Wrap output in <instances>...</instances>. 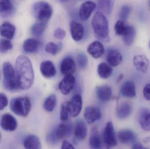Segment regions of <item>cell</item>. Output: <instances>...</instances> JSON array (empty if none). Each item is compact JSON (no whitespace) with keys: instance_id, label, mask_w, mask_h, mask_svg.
<instances>
[{"instance_id":"6da1fadb","label":"cell","mask_w":150,"mask_h":149,"mask_svg":"<svg viewBox=\"0 0 150 149\" xmlns=\"http://www.w3.org/2000/svg\"><path fill=\"white\" fill-rule=\"evenodd\" d=\"M15 70L20 89H29L32 86L34 80L33 67L30 59L23 55L18 57Z\"/></svg>"},{"instance_id":"7a4b0ae2","label":"cell","mask_w":150,"mask_h":149,"mask_svg":"<svg viewBox=\"0 0 150 149\" xmlns=\"http://www.w3.org/2000/svg\"><path fill=\"white\" fill-rule=\"evenodd\" d=\"M92 25L96 38L104 43L110 41L108 20L103 13L98 12L92 20Z\"/></svg>"},{"instance_id":"3957f363","label":"cell","mask_w":150,"mask_h":149,"mask_svg":"<svg viewBox=\"0 0 150 149\" xmlns=\"http://www.w3.org/2000/svg\"><path fill=\"white\" fill-rule=\"evenodd\" d=\"M3 85L6 90L14 92L20 89L17 78L16 70L9 62H6L3 65Z\"/></svg>"},{"instance_id":"277c9868","label":"cell","mask_w":150,"mask_h":149,"mask_svg":"<svg viewBox=\"0 0 150 149\" xmlns=\"http://www.w3.org/2000/svg\"><path fill=\"white\" fill-rule=\"evenodd\" d=\"M10 107L11 111L17 115L25 117L31 109V102L27 96L16 97L11 101Z\"/></svg>"},{"instance_id":"5b68a950","label":"cell","mask_w":150,"mask_h":149,"mask_svg":"<svg viewBox=\"0 0 150 149\" xmlns=\"http://www.w3.org/2000/svg\"><path fill=\"white\" fill-rule=\"evenodd\" d=\"M33 12L38 22L47 24L52 15L53 9L49 3L40 1L34 3L33 7Z\"/></svg>"},{"instance_id":"8992f818","label":"cell","mask_w":150,"mask_h":149,"mask_svg":"<svg viewBox=\"0 0 150 149\" xmlns=\"http://www.w3.org/2000/svg\"><path fill=\"white\" fill-rule=\"evenodd\" d=\"M102 139L108 148H113L117 145V138L113 125L111 122L107 123L102 134Z\"/></svg>"},{"instance_id":"52a82bcc","label":"cell","mask_w":150,"mask_h":149,"mask_svg":"<svg viewBox=\"0 0 150 149\" xmlns=\"http://www.w3.org/2000/svg\"><path fill=\"white\" fill-rule=\"evenodd\" d=\"M72 132L73 126L72 123L66 121L59 124L51 134L55 141L58 142L59 140L70 136L72 134Z\"/></svg>"},{"instance_id":"ba28073f","label":"cell","mask_w":150,"mask_h":149,"mask_svg":"<svg viewBox=\"0 0 150 149\" xmlns=\"http://www.w3.org/2000/svg\"><path fill=\"white\" fill-rule=\"evenodd\" d=\"M76 83V78L73 74L65 75L59 85L61 92L64 95H67L71 92Z\"/></svg>"},{"instance_id":"9c48e42d","label":"cell","mask_w":150,"mask_h":149,"mask_svg":"<svg viewBox=\"0 0 150 149\" xmlns=\"http://www.w3.org/2000/svg\"><path fill=\"white\" fill-rule=\"evenodd\" d=\"M69 113L72 117L77 116L81 112L82 108V99L81 95L75 94L71 101H68Z\"/></svg>"},{"instance_id":"30bf717a","label":"cell","mask_w":150,"mask_h":149,"mask_svg":"<svg viewBox=\"0 0 150 149\" xmlns=\"http://www.w3.org/2000/svg\"><path fill=\"white\" fill-rule=\"evenodd\" d=\"M0 124L4 130L8 132L16 130L18 126L16 120L9 113L5 114L2 116Z\"/></svg>"},{"instance_id":"8fae6325","label":"cell","mask_w":150,"mask_h":149,"mask_svg":"<svg viewBox=\"0 0 150 149\" xmlns=\"http://www.w3.org/2000/svg\"><path fill=\"white\" fill-rule=\"evenodd\" d=\"M84 116L89 124L93 123L101 118V113L99 108L94 106L87 107L84 112Z\"/></svg>"},{"instance_id":"7c38bea8","label":"cell","mask_w":150,"mask_h":149,"mask_svg":"<svg viewBox=\"0 0 150 149\" xmlns=\"http://www.w3.org/2000/svg\"><path fill=\"white\" fill-rule=\"evenodd\" d=\"M117 137L119 141L124 144L134 143L137 140L135 134L129 129L120 130L117 134Z\"/></svg>"},{"instance_id":"4fadbf2b","label":"cell","mask_w":150,"mask_h":149,"mask_svg":"<svg viewBox=\"0 0 150 149\" xmlns=\"http://www.w3.org/2000/svg\"><path fill=\"white\" fill-rule=\"evenodd\" d=\"M133 62L136 68L139 71L146 73L149 70L150 61L144 55H136L133 58Z\"/></svg>"},{"instance_id":"5bb4252c","label":"cell","mask_w":150,"mask_h":149,"mask_svg":"<svg viewBox=\"0 0 150 149\" xmlns=\"http://www.w3.org/2000/svg\"><path fill=\"white\" fill-rule=\"evenodd\" d=\"M96 8V4L92 1H87L81 5L79 11V17L82 21H86L91 16Z\"/></svg>"},{"instance_id":"9a60e30c","label":"cell","mask_w":150,"mask_h":149,"mask_svg":"<svg viewBox=\"0 0 150 149\" xmlns=\"http://www.w3.org/2000/svg\"><path fill=\"white\" fill-rule=\"evenodd\" d=\"M87 134V127L83 121L78 120L75 125L74 135L76 141H81L84 140Z\"/></svg>"},{"instance_id":"2e32d148","label":"cell","mask_w":150,"mask_h":149,"mask_svg":"<svg viewBox=\"0 0 150 149\" xmlns=\"http://www.w3.org/2000/svg\"><path fill=\"white\" fill-rule=\"evenodd\" d=\"M105 51L104 45L98 41L91 43L87 48V52L95 59L100 57L104 54Z\"/></svg>"},{"instance_id":"e0dca14e","label":"cell","mask_w":150,"mask_h":149,"mask_svg":"<svg viewBox=\"0 0 150 149\" xmlns=\"http://www.w3.org/2000/svg\"><path fill=\"white\" fill-rule=\"evenodd\" d=\"M40 71L42 75L47 78H52L56 74L55 66L52 62L50 60L43 61L41 63Z\"/></svg>"},{"instance_id":"ac0fdd59","label":"cell","mask_w":150,"mask_h":149,"mask_svg":"<svg viewBox=\"0 0 150 149\" xmlns=\"http://www.w3.org/2000/svg\"><path fill=\"white\" fill-rule=\"evenodd\" d=\"M76 69V64L72 58L68 57L63 59L60 66V71L63 75L73 74Z\"/></svg>"},{"instance_id":"d6986e66","label":"cell","mask_w":150,"mask_h":149,"mask_svg":"<svg viewBox=\"0 0 150 149\" xmlns=\"http://www.w3.org/2000/svg\"><path fill=\"white\" fill-rule=\"evenodd\" d=\"M139 122L144 130L147 132L150 131V109L143 108L140 111Z\"/></svg>"},{"instance_id":"ffe728a7","label":"cell","mask_w":150,"mask_h":149,"mask_svg":"<svg viewBox=\"0 0 150 149\" xmlns=\"http://www.w3.org/2000/svg\"><path fill=\"white\" fill-rule=\"evenodd\" d=\"M16 30L15 26L9 22H4L0 25V35L7 39L13 38Z\"/></svg>"},{"instance_id":"44dd1931","label":"cell","mask_w":150,"mask_h":149,"mask_svg":"<svg viewBox=\"0 0 150 149\" xmlns=\"http://www.w3.org/2000/svg\"><path fill=\"white\" fill-rule=\"evenodd\" d=\"M70 32L73 39L79 41L83 38L84 35V28L81 24L72 21L70 24Z\"/></svg>"},{"instance_id":"7402d4cb","label":"cell","mask_w":150,"mask_h":149,"mask_svg":"<svg viewBox=\"0 0 150 149\" xmlns=\"http://www.w3.org/2000/svg\"><path fill=\"white\" fill-rule=\"evenodd\" d=\"M122 95L127 98H134L136 95V88L134 82L127 81L124 82L121 87Z\"/></svg>"},{"instance_id":"603a6c76","label":"cell","mask_w":150,"mask_h":149,"mask_svg":"<svg viewBox=\"0 0 150 149\" xmlns=\"http://www.w3.org/2000/svg\"><path fill=\"white\" fill-rule=\"evenodd\" d=\"M96 93L99 99L105 102L110 100L112 96V88L106 85L98 87L96 88Z\"/></svg>"},{"instance_id":"cb8c5ba5","label":"cell","mask_w":150,"mask_h":149,"mask_svg":"<svg viewBox=\"0 0 150 149\" xmlns=\"http://www.w3.org/2000/svg\"><path fill=\"white\" fill-rule=\"evenodd\" d=\"M133 112V108L131 104L128 102L122 103L117 108L116 115L120 119L124 120L128 118Z\"/></svg>"},{"instance_id":"d4e9b609","label":"cell","mask_w":150,"mask_h":149,"mask_svg":"<svg viewBox=\"0 0 150 149\" xmlns=\"http://www.w3.org/2000/svg\"><path fill=\"white\" fill-rule=\"evenodd\" d=\"M107 60L111 66L115 67L122 62V56L117 50H111L108 53Z\"/></svg>"},{"instance_id":"484cf974","label":"cell","mask_w":150,"mask_h":149,"mask_svg":"<svg viewBox=\"0 0 150 149\" xmlns=\"http://www.w3.org/2000/svg\"><path fill=\"white\" fill-rule=\"evenodd\" d=\"M24 147L28 149L41 148V143L38 137L34 135H30L25 137L23 142Z\"/></svg>"},{"instance_id":"4316f807","label":"cell","mask_w":150,"mask_h":149,"mask_svg":"<svg viewBox=\"0 0 150 149\" xmlns=\"http://www.w3.org/2000/svg\"><path fill=\"white\" fill-rule=\"evenodd\" d=\"M89 145L93 149H99L101 148L102 143L99 134L98 130L96 127L92 128L89 139Z\"/></svg>"},{"instance_id":"83f0119b","label":"cell","mask_w":150,"mask_h":149,"mask_svg":"<svg viewBox=\"0 0 150 149\" xmlns=\"http://www.w3.org/2000/svg\"><path fill=\"white\" fill-rule=\"evenodd\" d=\"M115 0H98V8L100 12L107 15L112 13L114 6Z\"/></svg>"},{"instance_id":"f1b7e54d","label":"cell","mask_w":150,"mask_h":149,"mask_svg":"<svg viewBox=\"0 0 150 149\" xmlns=\"http://www.w3.org/2000/svg\"><path fill=\"white\" fill-rule=\"evenodd\" d=\"M14 7L11 0H0V15L7 17L12 15Z\"/></svg>"},{"instance_id":"f546056e","label":"cell","mask_w":150,"mask_h":149,"mask_svg":"<svg viewBox=\"0 0 150 149\" xmlns=\"http://www.w3.org/2000/svg\"><path fill=\"white\" fill-rule=\"evenodd\" d=\"M40 44V42L37 39L28 38L24 42L23 49L26 53H33L38 50Z\"/></svg>"},{"instance_id":"4dcf8cb0","label":"cell","mask_w":150,"mask_h":149,"mask_svg":"<svg viewBox=\"0 0 150 149\" xmlns=\"http://www.w3.org/2000/svg\"><path fill=\"white\" fill-rule=\"evenodd\" d=\"M98 73L100 78L103 79H107L112 75V69L108 64L101 63L98 66Z\"/></svg>"},{"instance_id":"1f68e13d","label":"cell","mask_w":150,"mask_h":149,"mask_svg":"<svg viewBox=\"0 0 150 149\" xmlns=\"http://www.w3.org/2000/svg\"><path fill=\"white\" fill-rule=\"evenodd\" d=\"M136 36V30L133 26H129L128 30L122 36L123 42L127 46H130L133 44Z\"/></svg>"},{"instance_id":"d6a6232c","label":"cell","mask_w":150,"mask_h":149,"mask_svg":"<svg viewBox=\"0 0 150 149\" xmlns=\"http://www.w3.org/2000/svg\"><path fill=\"white\" fill-rule=\"evenodd\" d=\"M47 24V23L40 22L34 24L31 28L32 34L35 36H41L45 30Z\"/></svg>"},{"instance_id":"836d02e7","label":"cell","mask_w":150,"mask_h":149,"mask_svg":"<svg viewBox=\"0 0 150 149\" xmlns=\"http://www.w3.org/2000/svg\"><path fill=\"white\" fill-rule=\"evenodd\" d=\"M57 97L54 94L49 95L45 100L44 103V108L47 112H52L53 111L57 104Z\"/></svg>"},{"instance_id":"e575fe53","label":"cell","mask_w":150,"mask_h":149,"mask_svg":"<svg viewBox=\"0 0 150 149\" xmlns=\"http://www.w3.org/2000/svg\"><path fill=\"white\" fill-rule=\"evenodd\" d=\"M129 28V26L126 24L125 22L120 20L115 24V30L116 35L122 37L127 32Z\"/></svg>"},{"instance_id":"d590c367","label":"cell","mask_w":150,"mask_h":149,"mask_svg":"<svg viewBox=\"0 0 150 149\" xmlns=\"http://www.w3.org/2000/svg\"><path fill=\"white\" fill-rule=\"evenodd\" d=\"M68 101L65 102L62 104L61 108L60 119L63 122L67 121L69 114Z\"/></svg>"},{"instance_id":"8d00e7d4","label":"cell","mask_w":150,"mask_h":149,"mask_svg":"<svg viewBox=\"0 0 150 149\" xmlns=\"http://www.w3.org/2000/svg\"><path fill=\"white\" fill-rule=\"evenodd\" d=\"M12 47V43L8 39L1 38L0 39V52L5 53L11 50Z\"/></svg>"},{"instance_id":"74e56055","label":"cell","mask_w":150,"mask_h":149,"mask_svg":"<svg viewBox=\"0 0 150 149\" xmlns=\"http://www.w3.org/2000/svg\"><path fill=\"white\" fill-rule=\"evenodd\" d=\"M131 10V7L129 5H124L122 6L120 10L119 14L120 20L126 22L130 15Z\"/></svg>"},{"instance_id":"f35d334b","label":"cell","mask_w":150,"mask_h":149,"mask_svg":"<svg viewBox=\"0 0 150 149\" xmlns=\"http://www.w3.org/2000/svg\"><path fill=\"white\" fill-rule=\"evenodd\" d=\"M59 50V46L53 42L48 43L45 46L46 51L52 55H56Z\"/></svg>"},{"instance_id":"ab89813d","label":"cell","mask_w":150,"mask_h":149,"mask_svg":"<svg viewBox=\"0 0 150 149\" xmlns=\"http://www.w3.org/2000/svg\"><path fill=\"white\" fill-rule=\"evenodd\" d=\"M78 64L79 68L84 69L88 65V58L86 55L83 52L79 53L77 57Z\"/></svg>"},{"instance_id":"60d3db41","label":"cell","mask_w":150,"mask_h":149,"mask_svg":"<svg viewBox=\"0 0 150 149\" xmlns=\"http://www.w3.org/2000/svg\"><path fill=\"white\" fill-rule=\"evenodd\" d=\"M8 99L5 94L0 93V110L4 109L8 105Z\"/></svg>"},{"instance_id":"b9f144b4","label":"cell","mask_w":150,"mask_h":149,"mask_svg":"<svg viewBox=\"0 0 150 149\" xmlns=\"http://www.w3.org/2000/svg\"><path fill=\"white\" fill-rule=\"evenodd\" d=\"M66 32L63 29L58 28L54 31V36L57 39H62L65 37Z\"/></svg>"},{"instance_id":"7bdbcfd3","label":"cell","mask_w":150,"mask_h":149,"mask_svg":"<svg viewBox=\"0 0 150 149\" xmlns=\"http://www.w3.org/2000/svg\"><path fill=\"white\" fill-rule=\"evenodd\" d=\"M143 94L147 100L150 101V84H148L144 86L143 89Z\"/></svg>"},{"instance_id":"ee69618b","label":"cell","mask_w":150,"mask_h":149,"mask_svg":"<svg viewBox=\"0 0 150 149\" xmlns=\"http://www.w3.org/2000/svg\"><path fill=\"white\" fill-rule=\"evenodd\" d=\"M61 148L62 149H74V146H73L72 144L69 142L67 141H63L62 142V145Z\"/></svg>"},{"instance_id":"f6af8a7d","label":"cell","mask_w":150,"mask_h":149,"mask_svg":"<svg viewBox=\"0 0 150 149\" xmlns=\"http://www.w3.org/2000/svg\"><path fill=\"white\" fill-rule=\"evenodd\" d=\"M132 149H144V147L142 145L141 143H134L133 144V146L132 147Z\"/></svg>"},{"instance_id":"bcb514c9","label":"cell","mask_w":150,"mask_h":149,"mask_svg":"<svg viewBox=\"0 0 150 149\" xmlns=\"http://www.w3.org/2000/svg\"><path fill=\"white\" fill-rule=\"evenodd\" d=\"M144 142L145 143H150V136L147 137L146 138H145L144 140Z\"/></svg>"},{"instance_id":"7dc6e473","label":"cell","mask_w":150,"mask_h":149,"mask_svg":"<svg viewBox=\"0 0 150 149\" xmlns=\"http://www.w3.org/2000/svg\"><path fill=\"white\" fill-rule=\"evenodd\" d=\"M123 78V75L122 74H120V76L118 77V78H117V80H118V82H120V81L122 80Z\"/></svg>"},{"instance_id":"c3c4849f","label":"cell","mask_w":150,"mask_h":149,"mask_svg":"<svg viewBox=\"0 0 150 149\" xmlns=\"http://www.w3.org/2000/svg\"><path fill=\"white\" fill-rule=\"evenodd\" d=\"M60 2L62 3H64L66 2H67L68 1H69V0H58Z\"/></svg>"},{"instance_id":"681fc988","label":"cell","mask_w":150,"mask_h":149,"mask_svg":"<svg viewBox=\"0 0 150 149\" xmlns=\"http://www.w3.org/2000/svg\"><path fill=\"white\" fill-rule=\"evenodd\" d=\"M149 6L150 8V0H149Z\"/></svg>"},{"instance_id":"f907efd6","label":"cell","mask_w":150,"mask_h":149,"mask_svg":"<svg viewBox=\"0 0 150 149\" xmlns=\"http://www.w3.org/2000/svg\"><path fill=\"white\" fill-rule=\"evenodd\" d=\"M0 139H1V134H0Z\"/></svg>"},{"instance_id":"816d5d0a","label":"cell","mask_w":150,"mask_h":149,"mask_svg":"<svg viewBox=\"0 0 150 149\" xmlns=\"http://www.w3.org/2000/svg\"><path fill=\"white\" fill-rule=\"evenodd\" d=\"M149 46H150V43Z\"/></svg>"}]
</instances>
